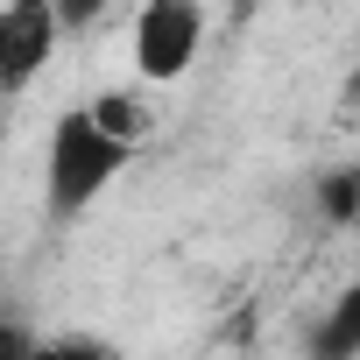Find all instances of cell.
I'll list each match as a JSON object with an SVG mask.
<instances>
[{"mask_svg": "<svg viewBox=\"0 0 360 360\" xmlns=\"http://www.w3.org/2000/svg\"><path fill=\"white\" fill-rule=\"evenodd\" d=\"M127 162H134V148L106 141L85 106H64L50 120V141H43V205H50V219H78L85 205H99V191Z\"/></svg>", "mask_w": 360, "mask_h": 360, "instance_id": "1", "label": "cell"}, {"mask_svg": "<svg viewBox=\"0 0 360 360\" xmlns=\"http://www.w3.org/2000/svg\"><path fill=\"white\" fill-rule=\"evenodd\" d=\"M205 36H212L205 0H141L127 15V64L141 85H176L205 57Z\"/></svg>", "mask_w": 360, "mask_h": 360, "instance_id": "2", "label": "cell"}, {"mask_svg": "<svg viewBox=\"0 0 360 360\" xmlns=\"http://www.w3.org/2000/svg\"><path fill=\"white\" fill-rule=\"evenodd\" d=\"M64 36L50 0H0V99H22L50 64H57Z\"/></svg>", "mask_w": 360, "mask_h": 360, "instance_id": "3", "label": "cell"}, {"mask_svg": "<svg viewBox=\"0 0 360 360\" xmlns=\"http://www.w3.org/2000/svg\"><path fill=\"white\" fill-rule=\"evenodd\" d=\"M85 113H92V127H99L106 141H120V148H141V141H148V127H155V113H148V99H141L134 85L92 92V99H85Z\"/></svg>", "mask_w": 360, "mask_h": 360, "instance_id": "4", "label": "cell"}, {"mask_svg": "<svg viewBox=\"0 0 360 360\" xmlns=\"http://www.w3.org/2000/svg\"><path fill=\"white\" fill-rule=\"evenodd\" d=\"M353 353H360V297L346 290L325 311V325L311 332V360H353Z\"/></svg>", "mask_w": 360, "mask_h": 360, "instance_id": "5", "label": "cell"}, {"mask_svg": "<svg viewBox=\"0 0 360 360\" xmlns=\"http://www.w3.org/2000/svg\"><path fill=\"white\" fill-rule=\"evenodd\" d=\"M29 360H120L99 332H36Z\"/></svg>", "mask_w": 360, "mask_h": 360, "instance_id": "6", "label": "cell"}, {"mask_svg": "<svg viewBox=\"0 0 360 360\" xmlns=\"http://www.w3.org/2000/svg\"><path fill=\"white\" fill-rule=\"evenodd\" d=\"M353 205H360V169H353V162L325 169V176H318V212H325L332 226H353Z\"/></svg>", "mask_w": 360, "mask_h": 360, "instance_id": "7", "label": "cell"}, {"mask_svg": "<svg viewBox=\"0 0 360 360\" xmlns=\"http://www.w3.org/2000/svg\"><path fill=\"white\" fill-rule=\"evenodd\" d=\"M113 0H50V15H57V36H92L106 22Z\"/></svg>", "mask_w": 360, "mask_h": 360, "instance_id": "8", "label": "cell"}, {"mask_svg": "<svg viewBox=\"0 0 360 360\" xmlns=\"http://www.w3.org/2000/svg\"><path fill=\"white\" fill-rule=\"evenodd\" d=\"M29 346H36L29 318H0V360H29Z\"/></svg>", "mask_w": 360, "mask_h": 360, "instance_id": "9", "label": "cell"}, {"mask_svg": "<svg viewBox=\"0 0 360 360\" xmlns=\"http://www.w3.org/2000/svg\"><path fill=\"white\" fill-rule=\"evenodd\" d=\"M233 8H262V0H233Z\"/></svg>", "mask_w": 360, "mask_h": 360, "instance_id": "10", "label": "cell"}]
</instances>
